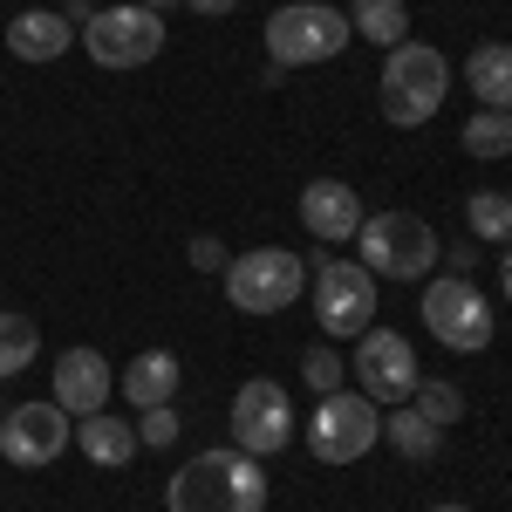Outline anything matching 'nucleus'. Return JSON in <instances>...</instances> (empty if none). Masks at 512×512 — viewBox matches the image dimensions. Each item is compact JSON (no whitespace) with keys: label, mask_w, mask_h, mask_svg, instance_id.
<instances>
[{"label":"nucleus","mask_w":512,"mask_h":512,"mask_svg":"<svg viewBox=\"0 0 512 512\" xmlns=\"http://www.w3.org/2000/svg\"><path fill=\"white\" fill-rule=\"evenodd\" d=\"M349 28L362 41H376V48H396V41H410V7L403 0H355Z\"/></svg>","instance_id":"obj_20"},{"label":"nucleus","mask_w":512,"mask_h":512,"mask_svg":"<svg viewBox=\"0 0 512 512\" xmlns=\"http://www.w3.org/2000/svg\"><path fill=\"white\" fill-rule=\"evenodd\" d=\"M280 7H287V0H280Z\"/></svg>","instance_id":"obj_33"},{"label":"nucleus","mask_w":512,"mask_h":512,"mask_svg":"<svg viewBox=\"0 0 512 512\" xmlns=\"http://www.w3.org/2000/svg\"><path fill=\"white\" fill-rule=\"evenodd\" d=\"M62 21H69V28H89V21H96V7H89V0H69V14H62Z\"/></svg>","instance_id":"obj_28"},{"label":"nucleus","mask_w":512,"mask_h":512,"mask_svg":"<svg viewBox=\"0 0 512 512\" xmlns=\"http://www.w3.org/2000/svg\"><path fill=\"white\" fill-rule=\"evenodd\" d=\"M424 328H431L444 349H458V355H478V349H492V308H485V294H478L465 274H444L424 287Z\"/></svg>","instance_id":"obj_9"},{"label":"nucleus","mask_w":512,"mask_h":512,"mask_svg":"<svg viewBox=\"0 0 512 512\" xmlns=\"http://www.w3.org/2000/svg\"><path fill=\"white\" fill-rule=\"evenodd\" d=\"M308 287H315V321L328 342H342V335L355 342L362 328H376V274L362 260H328L321 253Z\"/></svg>","instance_id":"obj_6"},{"label":"nucleus","mask_w":512,"mask_h":512,"mask_svg":"<svg viewBox=\"0 0 512 512\" xmlns=\"http://www.w3.org/2000/svg\"><path fill=\"white\" fill-rule=\"evenodd\" d=\"M164 41H171L164 14H151V7H103L82 28V48H89L96 69H144V62L164 55Z\"/></svg>","instance_id":"obj_8"},{"label":"nucleus","mask_w":512,"mask_h":512,"mask_svg":"<svg viewBox=\"0 0 512 512\" xmlns=\"http://www.w3.org/2000/svg\"><path fill=\"white\" fill-rule=\"evenodd\" d=\"M499 280H506V301H512V246H506V267H499Z\"/></svg>","instance_id":"obj_31"},{"label":"nucleus","mask_w":512,"mask_h":512,"mask_svg":"<svg viewBox=\"0 0 512 512\" xmlns=\"http://www.w3.org/2000/svg\"><path fill=\"white\" fill-rule=\"evenodd\" d=\"M178 410L171 403H158V410H137V444H151V451H164V444H178Z\"/></svg>","instance_id":"obj_26"},{"label":"nucleus","mask_w":512,"mask_h":512,"mask_svg":"<svg viewBox=\"0 0 512 512\" xmlns=\"http://www.w3.org/2000/svg\"><path fill=\"white\" fill-rule=\"evenodd\" d=\"M185 7H192V14H233L239 0H185Z\"/></svg>","instance_id":"obj_29"},{"label":"nucleus","mask_w":512,"mask_h":512,"mask_svg":"<svg viewBox=\"0 0 512 512\" xmlns=\"http://www.w3.org/2000/svg\"><path fill=\"white\" fill-rule=\"evenodd\" d=\"M69 410L48 396V403H14L7 417H0V458L7 465H21V472H41V465H55L62 451H69Z\"/></svg>","instance_id":"obj_11"},{"label":"nucleus","mask_w":512,"mask_h":512,"mask_svg":"<svg viewBox=\"0 0 512 512\" xmlns=\"http://www.w3.org/2000/svg\"><path fill=\"white\" fill-rule=\"evenodd\" d=\"M76 444L89 465H103V472H117V465H130L144 444H137V424H123V417H110V410H96V417H76Z\"/></svg>","instance_id":"obj_17"},{"label":"nucleus","mask_w":512,"mask_h":512,"mask_svg":"<svg viewBox=\"0 0 512 512\" xmlns=\"http://www.w3.org/2000/svg\"><path fill=\"white\" fill-rule=\"evenodd\" d=\"M287 437H294L287 390H280L274 376L239 383V396H233V444L239 451H246V458H274V451H287Z\"/></svg>","instance_id":"obj_12"},{"label":"nucleus","mask_w":512,"mask_h":512,"mask_svg":"<svg viewBox=\"0 0 512 512\" xmlns=\"http://www.w3.org/2000/svg\"><path fill=\"white\" fill-rule=\"evenodd\" d=\"M164 512H267V472L246 451H198L164 485Z\"/></svg>","instance_id":"obj_1"},{"label":"nucleus","mask_w":512,"mask_h":512,"mask_svg":"<svg viewBox=\"0 0 512 512\" xmlns=\"http://www.w3.org/2000/svg\"><path fill=\"white\" fill-rule=\"evenodd\" d=\"M35 355H41V328L28 315H7L0 308V376H21Z\"/></svg>","instance_id":"obj_21"},{"label":"nucleus","mask_w":512,"mask_h":512,"mask_svg":"<svg viewBox=\"0 0 512 512\" xmlns=\"http://www.w3.org/2000/svg\"><path fill=\"white\" fill-rule=\"evenodd\" d=\"M301 376H308V390H315V396H335V390H342V376H349V362L321 342V349L301 355Z\"/></svg>","instance_id":"obj_25"},{"label":"nucleus","mask_w":512,"mask_h":512,"mask_svg":"<svg viewBox=\"0 0 512 512\" xmlns=\"http://www.w3.org/2000/svg\"><path fill=\"white\" fill-rule=\"evenodd\" d=\"M226 260H233V253H226V246H219V239H205V233L192 239V267H198V274H219V267H226Z\"/></svg>","instance_id":"obj_27"},{"label":"nucleus","mask_w":512,"mask_h":512,"mask_svg":"<svg viewBox=\"0 0 512 512\" xmlns=\"http://www.w3.org/2000/svg\"><path fill=\"white\" fill-rule=\"evenodd\" d=\"M431 512H472V506H431Z\"/></svg>","instance_id":"obj_32"},{"label":"nucleus","mask_w":512,"mask_h":512,"mask_svg":"<svg viewBox=\"0 0 512 512\" xmlns=\"http://www.w3.org/2000/svg\"><path fill=\"white\" fill-rule=\"evenodd\" d=\"M362 267L383 280H424L437 267V226L417 212H376L362 219Z\"/></svg>","instance_id":"obj_5"},{"label":"nucleus","mask_w":512,"mask_h":512,"mask_svg":"<svg viewBox=\"0 0 512 512\" xmlns=\"http://www.w3.org/2000/svg\"><path fill=\"white\" fill-rule=\"evenodd\" d=\"M444 89H451V62L437 55L431 41H396L383 55V89H376L383 123H396V130L431 123L444 110Z\"/></svg>","instance_id":"obj_2"},{"label":"nucleus","mask_w":512,"mask_h":512,"mask_svg":"<svg viewBox=\"0 0 512 512\" xmlns=\"http://www.w3.org/2000/svg\"><path fill=\"white\" fill-rule=\"evenodd\" d=\"M301 294H308V260L287 246H253L226 260V301L239 315H287Z\"/></svg>","instance_id":"obj_4"},{"label":"nucleus","mask_w":512,"mask_h":512,"mask_svg":"<svg viewBox=\"0 0 512 512\" xmlns=\"http://www.w3.org/2000/svg\"><path fill=\"white\" fill-rule=\"evenodd\" d=\"M355 383L369 403H410V390L424 383V369H417V349L396 335V328H362L355 335Z\"/></svg>","instance_id":"obj_10"},{"label":"nucleus","mask_w":512,"mask_h":512,"mask_svg":"<svg viewBox=\"0 0 512 512\" xmlns=\"http://www.w3.org/2000/svg\"><path fill=\"white\" fill-rule=\"evenodd\" d=\"M383 437H390V451H396V458H410V465L437 458V444H444V431H437V424L424 417V410H417V403H410V410L396 403L390 417H383Z\"/></svg>","instance_id":"obj_19"},{"label":"nucleus","mask_w":512,"mask_h":512,"mask_svg":"<svg viewBox=\"0 0 512 512\" xmlns=\"http://www.w3.org/2000/svg\"><path fill=\"white\" fill-rule=\"evenodd\" d=\"M178 376H185V369H178V355H171V349H144V355L123 362L117 383H123V396H130L137 410H158V403L178 396Z\"/></svg>","instance_id":"obj_16"},{"label":"nucleus","mask_w":512,"mask_h":512,"mask_svg":"<svg viewBox=\"0 0 512 512\" xmlns=\"http://www.w3.org/2000/svg\"><path fill=\"white\" fill-rule=\"evenodd\" d=\"M465 82H472L478 110H512V41H478Z\"/></svg>","instance_id":"obj_18"},{"label":"nucleus","mask_w":512,"mask_h":512,"mask_svg":"<svg viewBox=\"0 0 512 512\" xmlns=\"http://www.w3.org/2000/svg\"><path fill=\"white\" fill-rule=\"evenodd\" d=\"M376 437H383V410L369 403V396H321L315 417H308V451H315L321 465H355V458H369L376 451Z\"/></svg>","instance_id":"obj_7"},{"label":"nucleus","mask_w":512,"mask_h":512,"mask_svg":"<svg viewBox=\"0 0 512 512\" xmlns=\"http://www.w3.org/2000/svg\"><path fill=\"white\" fill-rule=\"evenodd\" d=\"M472 158H512V110H478L458 137Z\"/></svg>","instance_id":"obj_22"},{"label":"nucleus","mask_w":512,"mask_h":512,"mask_svg":"<svg viewBox=\"0 0 512 512\" xmlns=\"http://www.w3.org/2000/svg\"><path fill=\"white\" fill-rule=\"evenodd\" d=\"M362 198L342 185V178H315L308 192H301V226L321 239V246H342V239H355L362 233Z\"/></svg>","instance_id":"obj_13"},{"label":"nucleus","mask_w":512,"mask_h":512,"mask_svg":"<svg viewBox=\"0 0 512 512\" xmlns=\"http://www.w3.org/2000/svg\"><path fill=\"white\" fill-rule=\"evenodd\" d=\"M0 35H7V48H14L21 62H55V55H69L76 28H69L62 14H48V7H28V14H14Z\"/></svg>","instance_id":"obj_15"},{"label":"nucleus","mask_w":512,"mask_h":512,"mask_svg":"<svg viewBox=\"0 0 512 512\" xmlns=\"http://www.w3.org/2000/svg\"><path fill=\"white\" fill-rule=\"evenodd\" d=\"M410 403H417V410H424V417H431L437 431H444V424H458V417H465V396H458V383H431V376H424V383H417V390H410Z\"/></svg>","instance_id":"obj_24"},{"label":"nucleus","mask_w":512,"mask_h":512,"mask_svg":"<svg viewBox=\"0 0 512 512\" xmlns=\"http://www.w3.org/2000/svg\"><path fill=\"white\" fill-rule=\"evenodd\" d=\"M260 41H267L274 69H308V62L342 55L355 41V28H349V14L328 7V0H287V7H274V21H267Z\"/></svg>","instance_id":"obj_3"},{"label":"nucleus","mask_w":512,"mask_h":512,"mask_svg":"<svg viewBox=\"0 0 512 512\" xmlns=\"http://www.w3.org/2000/svg\"><path fill=\"white\" fill-rule=\"evenodd\" d=\"M130 7H151V14H164V7H178V0H130Z\"/></svg>","instance_id":"obj_30"},{"label":"nucleus","mask_w":512,"mask_h":512,"mask_svg":"<svg viewBox=\"0 0 512 512\" xmlns=\"http://www.w3.org/2000/svg\"><path fill=\"white\" fill-rule=\"evenodd\" d=\"M55 403H62L69 417L110 410V362L96 349H62L55 355Z\"/></svg>","instance_id":"obj_14"},{"label":"nucleus","mask_w":512,"mask_h":512,"mask_svg":"<svg viewBox=\"0 0 512 512\" xmlns=\"http://www.w3.org/2000/svg\"><path fill=\"white\" fill-rule=\"evenodd\" d=\"M465 219H472L478 239L512 246V198H506V192H472V198H465Z\"/></svg>","instance_id":"obj_23"}]
</instances>
